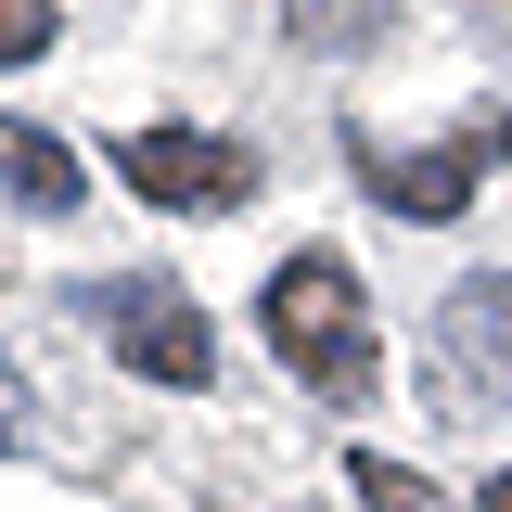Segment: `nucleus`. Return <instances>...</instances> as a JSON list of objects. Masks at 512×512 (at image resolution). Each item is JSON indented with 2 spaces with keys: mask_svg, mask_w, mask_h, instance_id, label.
<instances>
[{
  "mask_svg": "<svg viewBox=\"0 0 512 512\" xmlns=\"http://www.w3.org/2000/svg\"><path fill=\"white\" fill-rule=\"evenodd\" d=\"M474 512H512V461H500V474H487V500H474Z\"/></svg>",
  "mask_w": 512,
  "mask_h": 512,
  "instance_id": "obj_11",
  "label": "nucleus"
},
{
  "mask_svg": "<svg viewBox=\"0 0 512 512\" xmlns=\"http://www.w3.org/2000/svg\"><path fill=\"white\" fill-rule=\"evenodd\" d=\"M0 192H13L26 218H64L90 180H77V154H64L52 128H0Z\"/></svg>",
  "mask_w": 512,
  "mask_h": 512,
  "instance_id": "obj_6",
  "label": "nucleus"
},
{
  "mask_svg": "<svg viewBox=\"0 0 512 512\" xmlns=\"http://www.w3.org/2000/svg\"><path fill=\"white\" fill-rule=\"evenodd\" d=\"M512 154V103H487V116H461L448 141H423V154H384L372 128H346V167L372 180L384 218H461L474 192H487V167Z\"/></svg>",
  "mask_w": 512,
  "mask_h": 512,
  "instance_id": "obj_3",
  "label": "nucleus"
},
{
  "mask_svg": "<svg viewBox=\"0 0 512 512\" xmlns=\"http://www.w3.org/2000/svg\"><path fill=\"white\" fill-rule=\"evenodd\" d=\"M52 26H64L52 0H0V77H13V64H39V52H52Z\"/></svg>",
  "mask_w": 512,
  "mask_h": 512,
  "instance_id": "obj_9",
  "label": "nucleus"
},
{
  "mask_svg": "<svg viewBox=\"0 0 512 512\" xmlns=\"http://www.w3.org/2000/svg\"><path fill=\"white\" fill-rule=\"evenodd\" d=\"M77 308H90V333H103V359H128L141 384H167V397L218 384V333H205V308H192L167 269H116V282H90Z\"/></svg>",
  "mask_w": 512,
  "mask_h": 512,
  "instance_id": "obj_2",
  "label": "nucleus"
},
{
  "mask_svg": "<svg viewBox=\"0 0 512 512\" xmlns=\"http://www.w3.org/2000/svg\"><path fill=\"white\" fill-rule=\"evenodd\" d=\"M397 26V0H282V39L295 52H372Z\"/></svg>",
  "mask_w": 512,
  "mask_h": 512,
  "instance_id": "obj_7",
  "label": "nucleus"
},
{
  "mask_svg": "<svg viewBox=\"0 0 512 512\" xmlns=\"http://www.w3.org/2000/svg\"><path fill=\"white\" fill-rule=\"evenodd\" d=\"M256 320H269V359L308 384L320 410H372L384 384V346H372V295H359V269L346 256H282L269 269V295H256Z\"/></svg>",
  "mask_w": 512,
  "mask_h": 512,
  "instance_id": "obj_1",
  "label": "nucleus"
},
{
  "mask_svg": "<svg viewBox=\"0 0 512 512\" xmlns=\"http://www.w3.org/2000/svg\"><path fill=\"white\" fill-rule=\"evenodd\" d=\"M461 26H474V39H487V52L512 64V0H461Z\"/></svg>",
  "mask_w": 512,
  "mask_h": 512,
  "instance_id": "obj_10",
  "label": "nucleus"
},
{
  "mask_svg": "<svg viewBox=\"0 0 512 512\" xmlns=\"http://www.w3.org/2000/svg\"><path fill=\"white\" fill-rule=\"evenodd\" d=\"M436 397H448V423L512 410V269H474L436 295Z\"/></svg>",
  "mask_w": 512,
  "mask_h": 512,
  "instance_id": "obj_4",
  "label": "nucleus"
},
{
  "mask_svg": "<svg viewBox=\"0 0 512 512\" xmlns=\"http://www.w3.org/2000/svg\"><path fill=\"white\" fill-rule=\"evenodd\" d=\"M346 487H359V500H372V512H448L436 487H423L410 461H384V448H359V461H346Z\"/></svg>",
  "mask_w": 512,
  "mask_h": 512,
  "instance_id": "obj_8",
  "label": "nucleus"
},
{
  "mask_svg": "<svg viewBox=\"0 0 512 512\" xmlns=\"http://www.w3.org/2000/svg\"><path fill=\"white\" fill-rule=\"evenodd\" d=\"M116 180L141 205H167V218H231V205H256V154L218 141V128H128Z\"/></svg>",
  "mask_w": 512,
  "mask_h": 512,
  "instance_id": "obj_5",
  "label": "nucleus"
}]
</instances>
